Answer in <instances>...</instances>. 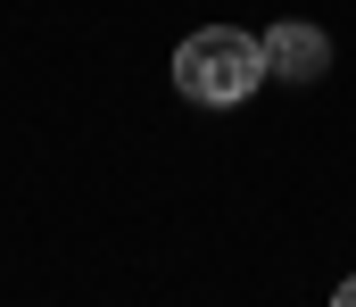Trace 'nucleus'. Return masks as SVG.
<instances>
[{
  "label": "nucleus",
  "mask_w": 356,
  "mask_h": 307,
  "mask_svg": "<svg viewBox=\"0 0 356 307\" xmlns=\"http://www.w3.org/2000/svg\"><path fill=\"white\" fill-rule=\"evenodd\" d=\"M257 84H266V42L241 25H199L175 50V92L191 108H241Z\"/></svg>",
  "instance_id": "1"
},
{
  "label": "nucleus",
  "mask_w": 356,
  "mask_h": 307,
  "mask_svg": "<svg viewBox=\"0 0 356 307\" xmlns=\"http://www.w3.org/2000/svg\"><path fill=\"white\" fill-rule=\"evenodd\" d=\"M340 299H348V307H356V283H340Z\"/></svg>",
  "instance_id": "3"
},
{
  "label": "nucleus",
  "mask_w": 356,
  "mask_h": 307,
  "mask_svg": "<svg viewBox=\"0 0 356 307\" xmlns=\"http://www.w3.org/2000/svg\"><path fill=\"white\" fill-rule=\"evenodd\" d=\"M323 67H332V33H323V25H307V17L266 25V75H282V84H315Z\"/></svg>",
  "instance_id": "2"
}]
</instances>
